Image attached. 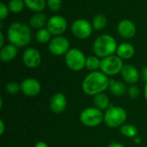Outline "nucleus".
Returning a JSON list of instances; mask_svg holds the SVG:
<instances>
[{
    "instance_id": "f257e3e1",
    "label": "nucleus",
    "mask_w": 147,
    "mask_h": 147,
    "mask_svg": "<svg viewBox=\"0 0 147 147\" xmlns=\"http://www.w3.org/2000/svg\"><path fill=\"white\" fill-rule=\"evenodd\" d=\"M109 77L102 71L90 72L82 81L83 92L89 96H96V94L104 93L109 87Z\"/></svg>"
},
{
    "instance_id": "f03ea898",
    "label": "nucleus",
    "mask_w": 147,
    "mask_h": 147,
    "mask_svg": "<svg viewBox=\"0 0 147 147\" xmlns=\"http://www.w3.org/2000/svg\"><path fill=\"white\" fill-rule=\"evenodd\" d=\"M7 38L9 43L17 48L25 47L30 43L32 40V33L30 28L21 22L11 23L7 31Z\"/></svg>"
},
{
    "instance_id": "7ed1b4c3",
    "label": "nucleus",
    "mask_w": 147,
    "mask_h": 147,
    "mask_svg": "<svg viewBox=\"0 0 147 147\" xmlns=\"http://www.w3.org/2000/svg\"><path fill=\"white\" fill-rule=\"evenodd\" d=\"M118 44L115 37L103 34L99 36L93 43V52L99 58H105L116 53Z\"/></svg>"
},
{
    "instance_id": "20e7f679",
    "label": "nucleus",
    "mask_w": 147,
    "mask_h": 147,
    "mask_svg": "<svg viewBox=\"0 0 147 147\" xmlns=\"http://www.w3.org/2000/svg\"><path fill=\"white\" fill-rule=\"evenodd\" d=\"M127 118V114L123 107L110 106V107L104 112L103 122L110 128H117L121 127L125 124Z\"/></svg>"
},
{
    "instance_id": "39448f33",
    "label": "nucleus",
    "mask_w": 147,
    "mask_h": 147,
    "mask_svg": "<svg viewBox=\"0 0 147 147\" xmlns=\"http://www.w3.org/2000/svg\"><path fill=\"white\" fill-rule=\"evenodd\" d=\"M104 120V113L96 107L84 109L79 115L80 122L87 127H96L101 125Z\"/></svg>"
},
{
    "instance_id": "423d86ee",
    "label": "nucleus",
    "mask_w": 147,
    "mask_h": 147,
    "mask_svg": "<svg viewBox=\"0 0 147 147\" xmlns=\"http://www.w3.org/2000/svg\"><path fill=\"white\" fill-rule=\"evenodd\" d=\"M86 56L82 50L78 49H71L65 55L66 67L75 72H78L85 68Z\"/></svg>"
},
{
    "instance_id": "0eeeda50",
    "label": "nucleus",
    "mask_w": 147,
    "mask_h": 147,
    "mask_svg": "<svg viewBox=\"0 0 147 147\" xmlns=\"http://www.w3.org/2000/svg\"><path fill=\"white\" fill-rule=\"evenodd\" d=\"M123 66V60H121L116 55H113L102 59L100 71L109 77L115 76L118 74H121Z\"/></svg>"
},
{
    "instance_id": "6e6552de",
    "label": "nucleus",
    "mask_w": 147,
    "mask_h": 147,
    "mask_svg": "<svg viewBox=\"0 0 147 147\" xmlns=\"http://www.w3.org/2000/svg\"><path fill=\"white\" fill-rule=\"evenodd\" d=\"M70 49L69 40L62 36H54L48 42V50L53 55L55 56L65 55Z\"/></svg>"
},
{
    "instance_id": "1a4fd4ad",
    "label": "nucleus",
    "mask_w": 147,
    "mask_h": 147,
    "mask_svg": "<svg viewBox=\"0 0 147 147\" xmlns=\"http://www.w3.org/2000/svg\"><path fill=\"white\" fill-rule=\"evenodd\" d=\"M92 24L86 19H77L71 24V32L73 36L81 40L89 38L92 34Z\"/></svg>"
},
{
    "instance_id": "9d476101",
    "label": "nucleus",
    "mask_w": 147,
    "mask_h": 147,
    "mask_svg": "<svg viewBox=\"0 0 147 147\" xmlns=\"http://www.w3.org/2000/svg\"><path fill=\"white\" fill-rule=\"evenodd\" d=\"M47 29L51 33V35L59 36L65 32L67 29V22L64 16L55 15L48 19Z\"/></svg>"
},
{
    "instance_id": "9b49d317",
    "label": "nucleus",
    "mask_w": 147,
    "mask_h": 147,
    "mask_svg": "<svg viewBox=\"0 0 147 147\" xmlns=\"http://www.w3.org/2000/svg\"><path fill=\"white\" fill-rule=\"evenodd\" d=\"M40 83L38 80L34 78H26L21 83V92L27 97L37 96L40 93Z\"/></svg>"
},
{
    "instance_id": "f8f14e48",
    "label": "nucleus",
    "mask_w": 147,
    "mask_h": 147,
    "mask_svg": "<svg viewBox=\"0 0 147 147\" xmlns=\"http://www.w3.org/2000/svg\"><path fill=\"white\" fill-rule=\"evenodd\" d=\"M23 64L28 68H35L41 63V55L34 48H28L22 54Z\"/></svg>"
},
{
    "instance_id": "ddd939ff",
    "label": "nucleus",
    "mask_w": 147,
    "mask_h": 147,
    "mask_svg": "<svg viewBox=\"0 0 147 147\" xmlns=\"http://www.w3.org/2000/svg\"><path fill=\"white\" fill-rule=\"evenodd\" d=\"M121 75L122 80L130 85H134L140 78V74L138 69L131 64H124L121 72Z\"/></svg>"
},
{
    "instance_id": "4468645a",
    "label": "nucleus",
    "mask_w": 147,
    "mask_h": 147,
    "mask_svg": "<svg viewBox=\"0 0 147 147\" xmlns=\"http://www.w3.org/2000/svg\"><path fill=\"white\" fill-rule=\"evenodd\" d=\"M66 106H67V99L64 94L57 93L51 97L49 102V107L53 113L56 114L62 113L65 110Z\"/></svg>"
},
{
    "instance_id": "2eb2a0df",
    "label": "nucleus",
    "mask_w": 147,
    "mask_h": 147,
    "mask_svg": "<svg viewBox=\"0 0 147 147\" xmlns=\"http://www.w3.org/2000/svg\"><path fill=\"white\" fill-rule=\"evenodd\" d=\"M117 31L122 38L131 39L135 36L137 29L134 22L128 19H123L118 23Z\"/></svg>"
},
{
    "instance_id": "dca6fc26",
    "label": "nucleus",
    "mask_w": 147,
    "mask_h": 147,
    "mask_svg": "<svg viewBox=\"0 0 147 147\" xmlns=\"http://www.w3.org/2000/svg\"><path fill=\"white\" fill-rule=\"evenodd\" d=\"M17 53H18L17 47H16L11 43L5 44L0 49V60L3 62H11L16 57Z\"/></svg>"
},
{
    "instance_id": "f3484780",
    "label": "nucleus",
    "mask_w": 147,
    "mask_h": 147,
    "mask_svg": "<svg viewBox=\"0 0 147 147\" xmlns=\"http://www.w3.org/2000/svg\"><path fill=\"white\" fill-rule=\"evenodd\" d=\"M135 54V49L133 44L129 42H122L118 45L116 50V55L119 56L121 60L131 59Z\"/></svg>"
},
{
    "instance_id": "a211bd4d",
    "label": "nucleus",
    "mask_w": 147,
    "mask_h": 147,
    "mask_svg": "<svg viewBox=\"0 0 147 147\" xmlns=\"http://www.w3.org/2000/svg\"><path fill=\"white\" fill-rule=\"evenodd\" d=\"M47 16L42 12L34 13L29 19V25L31 28L35 29H43L44 26H47Z\"/></svg>"
},
{
    "instance_id": "6ab92c4d",
    "label": "nucleus",
    "mask_w": 147,
    "mask_h": 147,
    "mask_svg": "<svg viewBox=\"0 0 147 147\" xmlns=\"http://www.w3.org/2000/svg\"><path fill=\"white\" fill-rule=\"evenodd\" d=\"M109 90L115 96H122L125 94H127V88L126 87L124 82L111 78L109 81Z\"/></svg>"
},
{
    "instance_id": "aec40b11",
    "label": "nucleus",
    "mask_w": 147,
    "mask_h": 147,
    "mask_svg": "<svg viewBox=\"0 0 147 147\" xmlns=\"http://www.w3.org/2000/svg\"><path fill=\"white\" fill-rule=\"evenodd\" d=\"M93 103L96 108H98L101 111H106L110 107V101L107 94L104 93L96 94L93 97Z\"/></svg>"
},
{
    "instance_id": "412c9836",
    "label": "nucleus",
    "mask_w": 147,
    "mask_h": 147,
    "mask_svg": "<svg viewBox=\"0 0 147 147\" xmlns=\"http://www.w3.org/2000/svg\"><path fill=\"white\" fill-rule=\"evenodd\" d=\"M23 1L25 6L28 10L35 13L41 12L47 5V0H23Z\"/></svg>"
},
{
    "instance_id": "4be33fe9",
    "label": "nucleus",
    "mask_w": 147,
    "mask_h": 147,
    "mask_svg": "<svg viewBox=\"0 0 147 147\" xmlns=\"http://www.w3.org/2000/svg\"><path fill=\"white\" fill-rule=\"evenodd\" d=\"M101 61L99 57L96 55H90L86 58L85 68H87L90 72L98 71L101 68Z\"/></svg>"
},
{
    "instance_id": "5701e85b",
    "label": "nucleus",
    "mask_w": 147,
    "mask_h": 147,
    "mask_svg": "<svg viewBox=\"0 0 147 147\" xmlns=\"http://www.w3.org/2000/svg\"><path fill=\"white\" fill-rule=\"evenodd\" d=\"M121 133L127 137V138H132V139H134L138 136V133H139V130L138 128L134 126V125H132V124H124L121 129Z\"/></svg>"
},
{
    "instance_id": "b1692460",
    "label": "nucleus",
    "mask_w": 147,
    "mask_h": 147,
    "mask_svg": "<svg viewBox=\"0 0 147 147\" xmlns=\"http://www.w3.org/2000/svg\"><path fill=\"white\" fill-rule=\"evenodd\" d=\"M107 23H108L107 17L104 15L99 14L93 18L92 27L96 30H102L107 26Z\"/></svg>"
},
{
    "instance_id": "393cba45",
    "label": "nucleus",
    "mask_w": 147,
    "mask_h": 147,
    "mask_svg": "<svg viewBox=\"0 0 147 147\" xmlns=\"http://www.w3.org/2000/svg\"><path fill=\"white\" fill-rule=\"evenodd\" d=\"M35 39L39 43L45 44L51 41V33L48 31V29L47 28L40 29L37 30V32L35 34Z\"/></svg>"
},
{
    "instance_id": "a878e982",
    "label": "nucleus",
    "mask_w": 147,
    "mask_h": 147,
    "mask_svg": "<svg viewBox=\"0 0 147 147\" xmlns=\"http://www.w3.org/2000/svg\"><path fill=\"white\" fill-rule=\"evenodd\" d=\"M25 6L23 0H10L8 3V7L10 12L17 14L20 13Z\"/></svg>"
},
{
    "instance_id": "bb28decb",
    "label": "nucleus",
    "mask_w": 147,
    "mask_h": 147,
    "mask_svg": "<svg viewBox=\"0 0 147 147\" xmlns=\"http://www.w3.org/2000/svg\"><path fill=\"white\" fill-rule=\"evenodd\" d=\"M5 90L9 94H16L21 91V84L16 81H9L6 84Z\"/></svg>"
},
{
    "instance_id": "cd10ccee",
    "label": "nucleus",
    "mask_w": 147,
    "mask_h": 147,
    "mask_svg": "<svg viewBox=\"0 0 147 147\" xmlns=\"http://www.w3.org/2000/svg\"><path fill=\"white\" fill-rule=\"evenodd\" d=\"M47 5L52 11H59L62 7V0H47Z\"/></svg>"
},
{
    "instance_id": "c85d7f7f",
    "label": "nucleus",
    "mask_w": 147,
    "mask_h": 147,
    "mask_svg": "<svg viewBox=\"0 0 147 147\" xmlns=\"http://www.w3.org/2000/svg\"><path fill=\"white\" fill-rule=\"evenodd\" d=\"M127 94L129 96V98H131V99H136L140 95V89L135 85H130L127 88Z\"/></svg>"
},
{
    "instance_id": "c756f323",
    "label": "nucleus",
    "mask_w": 147,
    "mask_h": 147,
    "mask_svg": "<svg viewBox=\"0 0 147 147\" xmlns=\"http://www.w3.org/2000/svg\"><path fill=\"white\" fill-rule=\"evenodd\" d=\"M9 10L8 5H6L4 3L1 2L0 3V20H1V22L3 20H4L9 16Z\"/></svg>"
},
{
    "instance_id": "7c9ffc66",
    "label": "nucleus",
    "mask_w": 147,
    "mask_h": 147,
    "mask_svg": "<svg viewBox=\"0 0 147 147\" xmlns=\"http://www.w3.org/2000/svg\"><path fill=\"white\" fill-rule=\"evenodd\" d=\"M140 77L144 81H146V83H147V66L142 68L140 73Z\"/></svg>"
},
{
    "instance_id": "2f4dec72",
    "label": "nucleus",
    "mask_w": 147,
    "mask_h": 147,
    "mask_svg": "<svg viewBox=\"0 0 147 147\" xmlns=\"http://www.w3.org/2000/svg\"><path fill=\"white\" fill-rule=\"evenodd\" d=\"M5 131V125L3 120H0V135H3Z\"/></svg>"
},
{
    "instance_id": "473e14b6",
    "label": "nucleus",
    "mask_w": 147,
    "mask_h": 147,
    "mask_svg": "<svg viewBox=\"0 0 147 147\" xmlns=\"http://www.w3.org/2000/svg\"><path fill=\"white\" fill-rule=\"evenodd\" d=\"M4 36L2 31H0V47L3 48L4 46Z\"/></svg>"
},
{
    "instance_id": "72a5a7b5",
    "label": "nucleus",
    "mask_w": 147,
    "mask_h": 147,
    "mask_svg": "<svg viewBox=\"0 0 147 147\" xmlns=\"http://www.w3.org/2000/svg\"><path fill=\"white\" fill-rule=\"evenodd\" d=\"M108 147H126L124 145L119 143V142H112L111 144H109V146Z\"/></svg>"
},
{
    "instance_id": "f704fd0d",
    "label": "nucleus",
    "mask_w": 147,
    "mask_h": 147,
    "mask_svg": "<svg viewBox=\"0 0 147 147\" xmlns=\"http://www.w3.org/2000/svg\"><path fill=\"white\" fill-rule=\"evenodd\" d=\"M34 147H48V146H47V143H45L43 141H39V142L36 143V145H35Z\"/></svg>"
},
{
    "instance_id": "c9c22d12",
    "label": "nucleus",
    "mask_w": 147,
    "mask_h": 147,
    "mask_svg": "<svg viewBox=\"0 0 147 147\" xmlns=\"http://www.w3.org/2000/svg\"><path fill=\"white\" fill-rule=\"evenodd\" d=\"M144 95H145V99L147 102V83H146V85L144 87Z\"/></svg>"
},
{
    "instance_id": "e433bc0d",
    "label": "nucleus",
    "mask_w": 147,
    "mask_h": 147,
    "mask_svg": "<svg viewBox=\"0 0 147 147\" xmlns=\"http://www.w3.org/2000/svg\"><path fill=\"white\" fill-rule=\"evenodd\" d=\"M134 142L136 143V144H140V142H141V139L140 138V137H136V138H134Z\"/></svg>"
},
{
    "instance_id": "4c0bfd02",
    "label": "nucleus",
    "mask_w": 147,
    "mask_h": 147,
    "mask_svg": "<svg viewBox=\"0 0 147 147\" xmlns=\"http://www.w3.org/2000/svg\"><path fill=\"white\" fill-rule=\"evenodd\" d=\"M2 107H3V98L0 97V108H2Z\"/></svg>"
}]
</instances>
